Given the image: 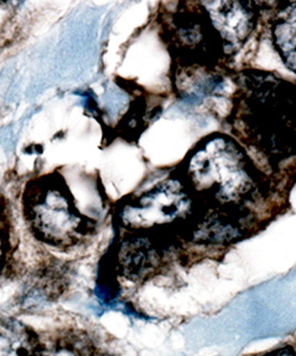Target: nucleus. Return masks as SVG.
<instances>
[{"label":"nucleus","mask_w":296,"mask_h":356,"mask_svg":"<svg viewBox=\"0 0 296 356\" xmlns=\"http://www.w3.org/2000/svg\"><path fill=\"white\" fill-rule=\"evenodd\" d=\"M207 18L223 45L227 58L245 44L255 29L259 10L252 1H202Z\"/></svg>","instance_id":"5"},{"label":"nucleus","mask_w":296,"mask_h":356,"mask_svg":"<svg viewBox=\"0 0 296 356\" xmlns=\"http://www.w3.org/2000/svg\"><path fill=\"white\" fill-rule=\"evenodd\" d=\"M180 170L179 179L198 206L197 229L216 239L238 233L245 207L263 186L243 149L225 134H212L191 151Z\"/></svg>","instance_id":"1"},{"label":"nucleus","mask_w":296,"mask_h":356,"mask_svg":"<svg viewBox=\"0 0 296 356\" xmlns=\"http://www.w3.org/2000/svg\"><path fill=\"white\" fill-rule=\"evenodd\" d=\"M195 216V204L180 179H170L140 195L126 207V225L150 228Z\"/></svg>","instance_id":"4"},{"label":"nucleus","mask_w":296,"mask_h":356,"mask_svg":"<svg viewBox=\"0 0 296 356\" xmlns=\"http://www.w3.org/2000/svg\"><path fill=\"white\" fill-rule=\"evenodd\" d=\"M8 251H10V246H8V233L0 229V280L4 275L5 270L8 267Z\"/></svg>","instance_id":"9"},{"label":"nucleus","mask_w":296,"mask_h":356,"mask_svg":"<svg viewBox=\"0 0 296 356\" xmlns=\"http://www.w3.org/2000/svg\"><path fill=\"white\" fill-rule=\"evenodd\" d=\"M274 47L287 68L296 73V1L281 8L272 22Z\"/></svg>","instance_id":"7"},{"label":"nucleus","mask_w":296,"mask_h":356,"mask_svg":"<svg viewBox=\"0 0 296 356\" xmlns=\"http://www.w3.org/2000/svg\"><path fill=\"white\" fill-rule=\"evenodd\" d=\"M23 211L35 238L62 251L85 243L95 233V221L80 213L61 175H45L28 183Z\"/></svg>","instance_id":"3"},{"label":"nucleus","mask_w":296,"mask_h":356,"mask_svg":"<svg viewBox=\"0 0 296 356\" xmlns=\"http://www.w3.org/2000/svg\"><path fill=\"white\" fill-rule=\"evenodd\" d=\"M268 356H296L294 353L292 352H279L275 353V354H272V355Z\"/></svg>","instance_id":"10"},{"label":"nucleus","mask_w":296,"mask_h":356,"mask_svg":"<svg viewBox=\"0 0 296 356\" xmlns=\"http://www.w3.org/2000/svg\"><path fill=\"white\" fill-rule=\"evenodd\" d=\"M230 115L241 142L272 166L296 157V86L274 74L245 70Z\"/></svg>","instance_id":"2"},{"label":"nucleus","mask_w":296,"mask_h":356,"mask_svg":"<svg viewBox=\"0 0 296 356\" xmlns=\"http://www.w3.org/2000/svg\"><path fill=\"white\" fill-rule=\"evenodd\" d=\"M35 356H92L89 343L73 330L60 332L48 339H41Z\"/></svg>","instance_id":"8"},{"label":"nucleus","mask_w":296,"mask_h":356,"mask_svg":"<svg viewBox=\"0 0 296 356\" xmlns=\"http://www.w3.org/2000/svg\"><path fill=\"white\" fill-rule=\"evenodd\" d=\"M41 344L38 332L13 317H0V356H35Z\"/></svg>","instance_id":"6"}]
</instances>
